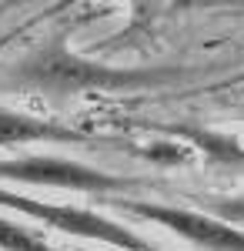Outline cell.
<instances>
[{
	"instance_id": "6da1fadb",
	"label": "cell",
	"mask_w": 244,
	"mask_h": 251,
	"mask_svg": "<svg viewBox=\"0 0 244 251\" xmlns=\"http://www.w3.org/2000/svg\"><path fill=\"white\" fill-rule=\"evenodd\" d=\"M177 77L168 67H114L80 57L64 44H47L14 67V80L50 94H84V91H141Z\"/></svg>"
},
{
	"instance_id": "7a4b0ae2",
	"label": "cell",
	"mask_w": 244,
	"mask_h": 251,
	"mask_svg": "<svg viewBox=\"0 0 244 251\" xmlns=\"http://www.w3.org/2000/svg\"><path fill=\"white\" fill-rule=\"evenodd\" d=\"M0 208L14 214H24L30 221H40L54 231L74 234V238H87V241H100L121 251H157L150 241H144L141 234H134L131 228H124L121 221H111L104 214L91 211V208H77V204H54V201H37L27 194L7 191L0 188Z\"/></svg>"
},
{
	"instance_id": "3957f363",
	"label": "cell",
	"mask_w": 244,
	"mask_h": 251,
	"mask_svg": "<svg viewBox=\"0 0 244 251\" xmlns=\"http://www.w3.org/2000/svg\"><path fill=\"white\" fill-rule=\"evenodd\" d=\"M0 181H17V184H34V188H64V191L80 194H114L127 191L134 181L121 174L91 168L84 161L57 154H27V157H7L0 161Z\"/></svg>"
},
{
	"instance_id": "277c9868",
	"label": "cell",
	"mask_w": 244,
	"mask_h": 251,
	"mask_svg": "<svg viewBox=\"0 0 244 251\" xmlns=\"http://www.w3.org/2000/svg\"><path fill=\"white\" fill-rule=\"evenodd\" d=\"M114 208L154 221L171 234L191 241L194 248L204 251H244V231L231 228L224 221H218L214 214L201 208H181V204H157V201H114Z\"/></svg>"
},
{
	"instance_id": "5b68a950",
	"label": "cell",
	"mask_w": 244,
	"mask_h": 251,
	"mask_svg": "<svg viewBox=\"0 0 244 251\" xmlns=\"http://www.w3.org/2000/svg\"><path fill=\"white\" fill-rule=\"evenodd\" d=\"M14 144H97V141L60 121L0 107V148H14Z\"/></svg>"
},
{
	"instance_id": "8992f818",
	"label": "cell",
	"mask_w": 244,
	"mask_h": 251,
	"mask_svg": "<svg viewBox=\"0 0 244 251\" xmlns=\"http://www.w3.org/2000/svg\"><path fill=\"white\" fill-rule=\"evenodd\" d=\"M171 131L188 137L211 164L244 171V137L241 134H221V131H204V127H171Z\"/></svg>"
},
{
	"instance_id": "52a82bcc",
	"label": "cell",
	"mask_w": 244,
	"mask_h": 251,
	"mask_svg": "<svg viewBox=\"0 0 244 251\" xmlns=\"http://www.w3.org/2000/svg\"><path fill=\"white\" fill-rule=\"evenodd\" d=\"M0 248L3 251H57L37 231H30L24 221L0 214Z\"/></svg>"
},
{
	"instance_id": "ba28073f",
	"label": "cell",
	"mask_w": 244,
	"mask_h": 251,
	"mask_svg": "<svg viewBox=\"0 0 244 251\" xmlns=\"http://www.w3.org/2000/svg\"><path fill=\"white\" fill-rule=\"evenodd\" d=\"M197 204H201V211L214 214L218 221H224V225H231V228L244 231V194H238V198L204 194V198H197Z\"/></svg>"
}]
</instances>
